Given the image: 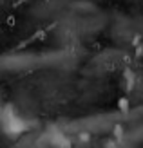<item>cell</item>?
I'll return each instance as SVG.
<instances>
[{"instance_id":"obj_1","label":"cell","mask_w":143,"mask_h":148,"mask_svg":"<svg viewBox=\"0 0 143 148\" xmlns=\"http://www.w3.org/2000/svg\"><path fill=\"white\" fill-rule=\"evenodd\" d=\"M0 127L7 134H20L26 130V121L13 108H0Z\"/></svg>"}]
</instances>
